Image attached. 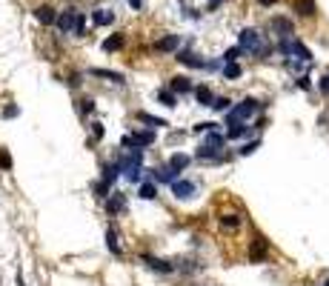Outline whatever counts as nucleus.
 I'll return each instance as SVG.
<instances>
[{
  "mask_svg": "<svg viewBox=\"0 0 329 286\" xmlns=\"http://www.w3.org/2000/svg\"><path fill=\"white\" fill-rule=\"evenodd\" d=\"M261 106L263 103H258L255 98H243L241 103L235 109H229L226 112V123H243V121H252L258 112H261Z\"/></svg>",
  "mask_w": 329,
  "mask_h": 286,
  "instance_id": "nucleus-1",
  "label": "nucleus"
},
{
  "mask_svg": "<svg viewBox=\"0 0 329 286\" xmlns=\"http://www.w3.org/2000/svg\"><path fill=\"white\" fill-rule=\"evenodd\" d=\"M238 40H241V49L252 52V55H269V49H272V46H266L261 40V35H258L255 29H243L241 35H238Z\"/></svg>",
  "mask_w": 329,
  "mask_h": 286,
  "instance_id": "nucleus-2",
  "label": "nucleus"
},
{
  "mask_svg": "<svg viewBox=\"0 0 329 286\" xmlns=\"http://www.w3.org/2000/svg\"><path fill=\"white\" fill-rule=\"evenodd\" d=\"M266 255H269V243L263 241V237H255L252 246H249V260L252 264H261V260H266Z\"/></svg>",
  "mask_w": 329,
  "mask_h": 286,
  "instance_id": "nucleus-3",
  "label": "nucleus"
},
{
  "mask_svg": "<svg viewBox=\"0 0 329 286\" xmlns=\"http://www.w3.org/2000/svg\"><path fill=\"white\" fill-rule=\"evenodd\" d=\"M152 140H155V132H132V135L123 137V146L138 149V146H149Z\"/></svg>",
  "mask_w": 329,
  "mask_h": 286,
  "instance_id": "nucleus-4",
  "label": "nucleus"
},
{
  "mask_svg": "<svg viewBox=\"0 0 329 286\" xmlns=\"http://www.w3.org/2000/svg\"><path fill=\"white\" fill-rule=\"evenodd\" d=\"M74 23H78V12H74V9H63V12L58 14V23H55V26L66 35V32H74Z\"/></svg>",
  "mask_w": 329,
  "mask_h": 286,
  "instance_id": "nucleus-5",
  "label": "nucleus"
},
{
  "mask_svg": "<svg viewBox=\"0 0 329 286\" xmlns=\"http://www.w3.org/2000/svg\"><path fill=\"white\" fill-rule=\"evenodd\" d=\"M172 195L175 198H181V200H189L192 195H195V183H189V180H172Z\"/></svg>",
  "mask_w": 329,
  "mask_h": 286,
  "instance_id": "nucleus-6",
  "label": "nucleus"
},
{
  "mask_svg": "<svg viewBox=\"0 0 329 286\" xmlns=\"http://www.w3.org/2000/svg\"><path fill=\"white\" fill-rule=\"evenodd\" d=\"M272 32H278L281 37H292V32H295V26H292V20H289V17H272Z\"/></svg>",
  "mask_w": 329,
  "mask_h": 286,
  "instance_id": "nucleus-7",
  "label": "nucleus"
},
{
  "mask_svg": "<svg viewBox=\"0 0 329 286\" xmlns=\"http://www.w3.org/2000/svg\"><path fill=\"white\" fill-rule=\"evenodd\" d=\"M178 46H181V35H166L155 43V52H178Z\"/></svg>",
  "mask_w": 329,
  "mask_h": 286,
  "instance_id": "nucleus-8",
  "label": "nucleus"
},
{
  "mask_svg": "<svg viewBox=\"0 0 329 286\" xmlns=\"http://www.w3.org/2000/svg\"><path fill=\"white\" fill-rule=\"evenodd\" d=\"M195 155H197V160H223V152L218 146H209V143H204Z\"/></svg>",
  "mask_w": 329,
  "mask_h": 286,
  "instance_id": "nucleus-9",
  "label": "nucleus"
},
{
  "mask_svg": "<svg viewBox=\"0 0 329 286\" xmlns=\"http://www.w3.org/2000/svg\"><path fill=\"white\" fill-rule=\"evenodd\" d=\"M143 264L149 266V269H155V272H163V275H169V272H175V266L172 264H166V260H158V257H149V255H143L140 257Z\"/></svg>",
  "mask_w": 329,
  "mask_h": 286,
  "instance_id": "nucleus-10",
  "label": "nucleus"
},
{
  "mask_svg": "<svg viewBox=\"0 0 329 286\" xmlns=\"http://www.w3.org/2000/svg\"><path fill=\"white\" fill-rule=\"evenodd\" d=\"M35 17L43 23V26L58 23V14H55V9H52V6H37V9H35Z\"/></svg>",
  "mask_w": 329,
  "mask_h": 286,
  "instance_id": "nucleus-11",
  "label": "nucleus"
},
{
  "mask_svg": "<svg viewBox=\"0 0 329 286\" xmlns=\"http://www.w3.org/2000/svg\"><path fill=\"white\" fill-rule=\"evenodd\" d=\"M292 6H295V12H298V14H303V17H312V14L318 12V6H315V0H295Z\"/></svg>",
  "mask_w": 329,
  "mask_h": 286,
  "instance_id": "nucleus-12",
  "label": "nucleus"
},
{
  "mask_svg": "<svg viewBox=\"0 0 329 286\" xmlns=\"http://www.w3.org/2000/svg\"><path fill=\"white\" fill-rule=\"evenodd\" d=\"M117 172H123V169H120V163H106V166H103V180H100V183L112 186V183H115V178H117Z\"/></svg>",
  "mask_w": 329,
  "mask_h": 286,
  "instance_id": "nucleus-13",
  "label": "nucleus"
},
{
  "mask_svg": "<svg viewBox=\"0 0 329 286\" xmlns=\"http://www.w3.org/2000/svg\"><path fill=\"white\" fill-rule=\"evenodd\" d=\"M123 206H126V198H123V195H112V198L106 200V209H109V214L123 212Z\"/></svg>",
  "mask_w": 329,
  "mask_h": 286,
  "instance_id": "nucleus-14",
  "label": "nucleus"
},
{
  "mask_svg": "<svg viewBox=\"0 0 329 286\" xmlns=\"http://www.w3.org/2000/svg\"><path fill=\"white\" fill-rule=\"evenodd\" d=\"M92 75H95V78H106V80H112V83H123V75H120V72H109V69H92Z\"/></svg>",
  "mask_w": 329,
  "mask_h": 286,
  "instance_id": "nucleus-15",
  "label": "nucleus"
},
{
  "mask_svg": "<svg viewBox=\"0 0 329 286\" xmlns=\"http://www.w3.org/2000/svg\"><path fill=\"white\" fill-rule=\"evenodd\" d=\"M178 60H181V63H186V66H195V69H204V60H197L195 55H192V52H178Z\"/></svg>",
  "mask_w": 329,
  "mask_h": 286,
  "instance_id": "nucleus-16",
  "label": "nucleus"
},
{
  "mask_svg": "<svg viewBox=\"0 0 329 286\" xmlns=\"http://www.w3.org/2000/svg\"><path fill=\"white\" fill-rule=\"evenodd\" d=\"M112 20H115V14H112V12H103V9H97V12L92 14V23H95V26H109Z\"/></svg>",
  "mask_w": 329,
  "mask_h": 286,
  "instance_id": "nucleus-17",
  "label": "nucleus"
},
{
  "mask_svg": "<svg viewBox=\"0 0 329 286\" xmlns=\"http://www.w3.org/2000/svg\"><path fill=\"white\" fill-rule=\"evenodd\" d=\"M195 98H197V103H200V106H212V92H209V89H206V86H197L195 89Z\"/></svg>",
  "mask_w": 329,
  "mask_h": 286,
  "instance_id": "nucleus-18",
  "label": "nucleus"
},
{
  "mask_svg": "<svg viewBox=\"0 0 329 286\" xmlns=\"http://www.w3.org/2000/svg\"><path fill=\"white\" fill-rule=\"evenodd\" d=\"M172 92H178V94H183V92H192V83H189V78H172Z\"/></svg>",
  "mask_w": 329,
  "mask_h": 286,
  "instance_id": "nucleus-19",
  "label": "nucleus"
},
{
  "mask_svg": "<svg viewBox=\"0 0 329 286\" xmlns=\"http://www.w3.org/2000/svg\"><path fill=\"white\" fill-rule=\"evenodd\" d=\"M252 129L246 126V123H229V132H226V137H243V135H249Z\"/></svg>",
  "mask_w": 329,
  "mask_h": 286,
  "instance_id": "nucleus-20",
  "label": "nucleus"
},
{
  "mask_svg": "<svg viewBox=\"0 0 329 286\" xmlns=\"http://www.w3.org/2000/svg\"><path fill=\"white\" fill-rule=\"evenodd\" d=\"M123 46V35H112L109 40H103V52H117Z\"/></svg>",
  "mask_w": 329,
  "mask_h": 286,
  "instance_id": "nucleus-21",
  "label": "nucleus"
},
{
  "mask_svg": "<svg viewBox=\"0 0 329 286\" xmlns=\"http://www.w3.org/2000/svg\"><path fill=\"white\" fill-rule=\"evenodd\" d=\"M169 166L175 172H183L186 166H189V155H172V160H169Z\"/></svg>",
  "mask_w": 329,
  "mask_h": 286,
  "instance_id": "nucleus-22",
  "label": "nucleus"
},
{
  "mask_svg": "<svg viewBox=\"0 0 329 286\" xmlns=\"http://www.w3.org/2000/svg\"><path fill=\"white\" fill-rule=\"evenodd\" d=\"M241 75H243V69L238 63H226V66H223V78H226V80H238Z\"/></svg>",
  "mask_w": 329,
  "mask_h": 286,
  "instance_id": "nucleus-23",
  "label": "nucleus"
},
{
  "mask_svg": "<svg viewBox=\"0 0 329 286\" xmlns=\"http://www.w3.org/2000/svg\"><path fill=\"white\" fill-rule=\"evenodd\" d=\"M138 121H143L146 123V126H166V121H163V117H152V114H146V112H138Z\"/></svg>",
  "mask_w": 329,
  "mask_h": 286,
  "instance_id": "nucleus-24",
  "label": "nucleus"
},
{
  "mask_svg": "<svg viewBox=\"0 0 329 286\" xmlns=\"http://www.w3.org/2000/svg\"><path fill=\"white\" fill-rule=\"evenodd\" d=\"M106 246H109V252H112V255H120V243H117V235L112 232V229L106 232Z\"/></svg>",
  "mask_w": 329,
  "mask_h": 286,
  "instance_id": "nucleus-25",
  "label": "nucleus"
},
{
  "mask_svg": "<svg viewBox=\"0 0 329 286\" xmlns=\"http://www.w3.org/2000/svg\"><path fill=\"white\" fill-rule=\"evenodd\" d=\"M220 226L238 229V226H241V218H238V214H220Z\"/></svg>",
  "mask_w": 329,
  "mask_h": 286,
  "instance_id": "nucleus-26",
  "label": "nucleus"
},
{
  "mask_svg": "<svg viewBox=\"0 0 329 286\" xmlns=\"http://www.w3.org/2000/svg\"><path fill=\"white\" fill-rule=\"evenodd\" d=\"M155 195H158V186H155L152 180H149V183H143V186H140V198H143V200H152Z\"/></svg>",
  "mask_w": 329,
  "mask_h": 286,
  "instance_id": "nucleus-27",
  "label": "nucleus"
},
{
  "mask_svg": "<svg viewBox=\"0 0 329 286\" xmlns=\"http://www.w3.org/2000/svg\"><path fill=\"white\" fill-rule=\"evenodd\" d=\"M206 143H209V146H223V143H226V135H220L218 129H215V132L206 135Z\"/></svg>",
  "mask_w": 329,
  "mask_h": 286,
  "instance_id": "nucleus-28",
  "label": "nucleus"
},
{
  "mask_svg": "<svg viewBox=\"0 0 329 286\" xmlns=\"http://www.w3.org/2000/svg\"><path fill=\"white\" fill-rule=\"evenodd\" d=\"M212 109H215V112H229V109H232V100H229V98H215Z\"/></svg>",
  "mask_w": 329,
  "mask_h": 286,
  "instance_id": "nucleus-29",
  "label": "nucleus"
},
{
  "mask_svg": "<svg viewBox=\"0 0 329 286\" xmlns=\"http://www.w3.org/2000/svg\"><path fill=\"white\" fill-rule=\"evenodd\" d=\"M243 55L241 46H235V49H226V55H223V63H238V57Z\"/></svg>",
  "mask_w": 329,
  "mask_h": 286,
  "instance_id": "nucleus-30",
  "label": "nucleus"
},
{
  "mask_svg": "<svg viewBox=\"0 0 329 286\" xmlns=\"http://www.w3.org/2000/svg\"><path fill=\"white\" fill-rule=\"evenodd\" d=\"M258 146H261V140H258V137H255V140H249V143H243L241 149H238V155H243V157H246V155H252V152H255Z\"/></svg>",
  "mask_w": 329,
  "mask_h": 286,
  "instance_id": "nucleus-31",
  "label": "nucleus"
},
{
  "mask_svg": "<svg viewBox=\"0 0 329 286\" xmlns=\"http://www.w3.org/2000/svg\"><path fill=\"white\" fill-rule=\"evenodd\" d=\"M158 98H161V103H163V106H178V98H175L172 92H169V89H163V92L158 94Z\"/></svg>",
  "mask_w": 329,
  "mask_h": 286,
  "instance_id": "nucleus-32",
  "label": "nucleus"
},
{
  "mask_svg": "<svg viewBox=\"0 0 329 286\" xmlns=\"http://www.w3.org/2000/svg\"><path fill=\"white\" fill-rule=\"evenodd\" d=\"M83 26H86V17H83V14H78V23H74V35H78V37L83 35Z\"/></svg>",
  "mask_w": 329,
  "mask_h": 286,
  "instance_id": "nucleus-33",
  "label": "nucleus"
},
{
  "mask_svg": "<svg viewBox=\"0 0 329 286\" xmlns=\"http://www.w3.org/2000/svg\"><path fill=\"white\" fill-rule=\"evenodd\" d=\"M12 166V157H9V152H0V169H9Z\"/></svg>",
  "mask_w": 329,
  "mask_h": 286,
  "instance_id": "nucleus-34",
  "label": "nucleus"
},
{
  "mask_svg": "<svg viewBox=\"0 0 329 286\" xmlns=\"http://www.w3.org/2000/svg\"><path fill=\"white\" fill-rule=\"evenodd\" d=\"M318 89H321L323 94H329V75H323V78H321V83H318Z\"/></svg>",
  "mask_w": 329,
  "mask_h": 286,
  "instance_id": "nucleus-35",
  "label": "nucleus"
},
{
  "mask_svg": "<svg viewBox=\"0 0 329 286\" xmlns=\"http://www.w3.org/2000/svg\"><path fill=\"white\" fill-rule=\"evenodd\" d=\"M92 109H95V100H81V112H92Z\"/></svg>",
  "mask_w": 329,
  "mask_h": 286,
  "instance_id": "nucleus-36",
  "label": "nucleus"
},
{
  "mask_svg": "<svg viewBox=\"0 0 329 286\" xmlns=\"http://www.w3.org/2000/svg\"><path fill=\"white\" fill-rule=\"evenodd\" d=\"M17 112H20L17 106H6V109H3V117H15Z\"/></svg>",
  "mask_w": 329,
  "mask_h": 286,
  "instance_id": "nucleus-37",
  "label": "nucleus"
},
{
  "mask_svg": "<svg viewBox=\"0 0 329 286\" xmlns=\"http://www.w3.org/2000/svg\"><path fill=\"white\" fill-rule=\"evenodd\" d=\"M298 86H300V89H312V83H309L307 75H303V78H298Z\"/></svg>",
  "mask_w": 329,
  "mask_h": 286,
  "instance_id": "nucleus-38",
  "label": "nucleus"
},
{
  "mask_svg": "<svg viewBox=\"0 0 329 286\" xmlns=\"http://www.w3.org/2000/svg\"><path fill=\"white\" fill-rule=\"evenodd\" d=\"M92 126H95V129H92V132H95V137H103V126H100V123H92Z\"/></svg>",
  "mask_w": 329,
  "mask_h": 286,
  "instance_id": "nucleus-39",
  "label": "nucleus"
},
{
  "mask_svg": "<svg viewBox=\"0 0 329 286\" xmlns=\"http://www.w3.org/2000/svg\"><path fill=\"white\" fill-rule=\"evenodd\" d=\"M129 3H132V9H140V6H143V0H129Z\"/></svg>",
  "mask_w": 329,
  "mask_h": 286,
  "instance_id": "nucleus-40",
  "label": "nucleus"
},
{
  "mask_svg": "<svg viewBox=\"0 0 329 286\" xmlns=\"http://www.w3.org/2000/svg\"><path fill=\"white\" fill-rule=\"evenodd\" d=\"M261 6H275V0H258Z\"/></svg>",
  "mask_w": 329,
  "mask_h": 286,
  "instance_id": "nucleus-41",
  "label": "nucleus"
},
{
  "mask_svg": "<svg viewBox=\"0 0 329 286\" xmlns=\"http://www.w3.org/2000/svg\"><path fill=\"white\" fill-rule=\"evenodd\" d=\"M218 3H220V0H209V9H215V6H218Z\"/></svg>",
  "mask_w": 329,
  "mask_h": 286,
  "instance_id": "nucleus-42",
  "label": "nucleus"
},
{
  "mask_svg": "<svg viewBox=\"0 0 329 286\" xmlns=\"http://www.w3.org/2000/svg\"><path fill=\"white\" fill-rule=\"evenodd\" d=\"M323 286H329V280H323Z\"/></svg>",
  "mask_w": 329,
  "mask_h": 286,
  "instance_id": "nucleus-43",
  "label": "nucleus"
}]
</instances>
